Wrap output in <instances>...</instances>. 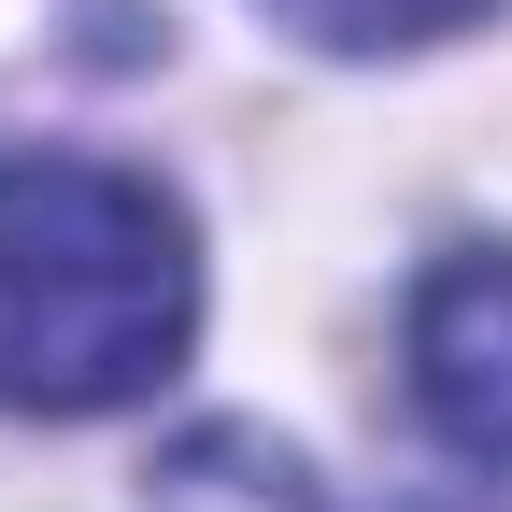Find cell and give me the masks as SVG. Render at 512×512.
Here are the masks:
<instances>
[{"label": "cell", "mask_w": 512, "mask_h": 512, "mask_svg": "<svg viewBox=\"0 0 512 512\" xmlns=\"http://www.w3.org/2000/svg\"><path fill=\"white\" fill-rule=\"evenodd\" d=\"M200 342L185 214L114 157H0V413H128Z\"/></svg>", "instance_id": "6da1fadb"}, {"label": "cell", "mask_w": 512, "mask_h": 512, "mask_svg": "<svg viewBox=\"0 0 512 512\" xmlns=\"http://www.w3.org/2000/svg\"><path fill=\"white\" fill-rule=\"evenodd\" d=\"M271 29H299V43H328V57H399V43H456V29H484L498 0H256Z\"/></svg>", "instance_id": "3957f363"}, {"label": "cell", "mask_w": 512, "mask_h": 512, "mask_svg": "<svg viewBox=\"0 0 512 512\" xmlns=\"http://www.w3.org/2000/svg\"><path fill=\"white\" fill-rule=\"evenodd\" d=\"M413 413L456 441L470 470L512 484V242H470V256H441V271L413 285Z\"/></svg>", "instance_id": "7a4b0ae2"}]
</instances>
